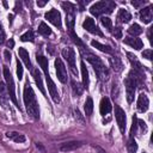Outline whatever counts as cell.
Here are the masks:
<instances>
[{
	"label": "cell",
	"mask_w": 153,
	"mask_h": 153,
	"mask_svg": "<svg viewBox=\"0 0 153 153\" xmlns=\"http://www.w3.org/2000/svg\"><path fill=\"white\" fill-rule=\"evenodd\" d=\"M136 106H137V110L140 112H146L149 108V99L148 97L145 94V93H141L137 98V103H136Z\"/></svg>",
	"instance_id": "13"
},
{
	"label": "cell",
	"mask_w": 153,
	"mask_h": 153,
	"mask_svg": "<svg viewBox=\"0 0 153 153\" xmlns=\"http://www.w3.org/2000/svg\"><path fill=\"white\" fill-rule=\"evenodd\" d=\"M62 54V57H65V60L67 61L72 73L74 75H78V69H76V66H75V51L73 48H69V47H66L62 49L61 51Z\"/></svg>",
	"instance_id": "6"
},
{
	"label": "cell",
	"mask_w": 153,
	"mask_h": 153,
	"mask_svg": "<svg viewBox=\"0 0 153 153\" xmlns=\"http://www.w3.org/2000/svg\"><path fill=\"white\" fill-rule=\"evenodd\" d=\"M82 27H84L86 31H88V32H91V33H93V35H97V36H100V37L104 36V33H103V32L100 31V29L96 25L94 20H93L91 17H86V18H85V20L82 22Z\"/></svg>",
	"instance_id": "11"
},
{
	"label": "cell",
	"mask_w": 153,
	"mask_h": 153,
	"mask_svg": "<svg viewBox=\"0 0 153 153\" xmlns=\"http://www.w3.org/2000/svg\"><path fill=\"white\" fill-rule=\"evenodd\" d=\"M137 131H140L141 134H143L145 135V133L147 131V126H146V123L142 121V120H139L137 118V127H136V133Z\"/></svg>",
	"instance_id": "35"
},
{
	"label": "cell",
	"mask_w": 153,
	"mask_h": 153,
	"mask_svg": "<svg viewBox=\"0 0 153 153\" xmlns=\"http://www.w3.org/2000/svg\"><path fill=\"white\" fill-rule=\"evenodd\" d=\"M45 80H47V86H48V91H49V94H50V97H51L53 102H54V103H56V104H57V103H60V94H59L57 87H56L55 82L53 81L51 76H50V75L45 76Z\"/></svg>",
	"instance_id": "12"
},
{
	"label": "cell",
	"mask_w": 153,
	"mask_h": 153,
	"mask_svg": "<svg viewBox=\"0 0 153 153\" xmlns=\"http://www.w3.org/2000/svg\"><path fill=\"white\" fill-rule=\"evenodd\" d=\"M32 76L35 79V82L37 85V87L39 88V91L45 94V90H44V86H43V81H42V75H41V72L38 69H32Z\"/></svg>",
	"instance_id": "25"
},
{
	"label": "cell",
	"mask_w": 153,
	"mask_h": 153,
	"mask_svg": "<svg viewBox=\"0 0 153 153\" xmlns=\"http://www.w3.org/2000/svg\"><path fill=\"white\" fill-rule=\"evenodd\" d=\"M79 51H80V55L84 59H86L87 62L91 63V66L93 67L94 73L97 74L98 79L102 80V81H106L110 76V72H109L108 67L104 65V62L102 61V59L98 55H96L94 53H92L91 50H88L85 45L79 47Z\"/></svg>",
	"instance_id": "1"
},
{
	"label": "cell",
	"mask_w": 153,
	"mask_h": 153,
	"mask_svg": "<svg viewBox=\"0 0 153 153\" xmlns=\"http://www.w3.org/2000/svg\"><path fill=\"white\" fill-rule=\"evenodd\" d=\"M136 82L135 80L128 74V76L124 79V87H126V97H127V102L129 104L133 103L134 100V96H135V91H136Z\"/></svg>",
	"instance_id": "7"
},
{
	"label": "cell",
	"mask_w": 153,
	"mask_h": 153,
	"mask_svg": "<svg viewBox=\"0 0 153 153\" xmlns=\"http://www.w3.org/2000/svg\"><path fill=\"white\" fill-rule=\"evenodd\" d=\"M136 127H137V117H136V115H134L133 116L131 127H130V131H129V139H128V143H127L128 153H136L137 152V143L135 141Z\"/></svg>",
	"instance_id": "5"
},
{
	"label": "cell",
	"mask_w": 153,
	"mask_h": 153,
	"mask_svg": "<svg viewBox=\"0 0 153 153\" xmlns=\"http://www.w3.org/2000/svg\"><path fill=\"white\" fill-rule=\"evenodd\" d=\"M127 57H128L130 65L133 66V69H134V71L140 72V73H143V67H142V65L140 63V61L137 60V57H136L133 53H127Z\"/></svg>",
	"instance_id": "18"
},
{
	"label": "cell",
	"mask_w": 153,
	"mask_h": 153,
	"mask_svg": "<svg viewBox=\"0 0 153 153\" xmlns=\"http://www.w3.org/2000/svg\"><path fill=\"white\" fill-rule=\"evenodd\" d=\"M72 90H73V92H74V94L75 96H81L82 94V92H84V86L80 84V82H78V81H75V80H72Z\"/></svg>",
	"instance_id": "32"
},
{
	"label": "cell",
	"mask_w": 153,
	"mask_h": 153,
	"mask_svg": "<svg viewBox=\"0 0 153 153\" xmlns=\"http://www.w3.org/2000/svg\"><path fill=\"white\" fill-rule=\"evenodd\" d=\"M111 109H112V105L110 103V99L108 97H103L100 99V104H99V112H100V115L105 116V115L110 114Z\"/></svg>",
	"instance_id": "15"
},
{
	"label": "cell",
	"mask_w": 153,
	"mask_h": 153,
	"mask_svg": "<svg viewBox=\"0 0 153 153\" xmlns=\"http://www.w3.org/2000/svg\"><path fill=\"white\" fill-rule=\"evenodd\" d=\"M96 148H97V151H98V153H106V152H105V151H104L103 148H100V147H96Z\"/></svg>",
	"instance_id": "46"
},
{
	"label": "cell",
	"mask_w": 153,
	"mask_h": 153,
	"mask_svg": "<svg viewBox=\"0 0 153 153\" xmlns=\"http://www.w3.org/2000/svg\"><path fill=\"white\" fill-rule=\"evenodd\" d=\"M23 74H24V72H23V66H22L19 59H17V76H18L19 80L23 79Z\"/></svg>",
	"instance_id": "37"
},
{
	"label": "cell",
	"mask_w": 153,
	"mask_h": 153,
	"mask_svg": "<svg viewBox=\"0 0 153 153\" xmlns=\"http://www.w3.org/2000/svg\"><path fill=\"white\" fill-rule=\"evenodd\" d=\"M4 78L6 80V87H7V92H8V97L11 98V100L13 102V104L19 108L18 102H17V97H16V85H14V80L13 76L11 74V71L8 69V67H4Z\"/></svg>",
	"instance_id": "4"
},
{
	"label": "cell",
	"mask_w": 153,
	"mask_h": 153,
	"mask_svg": "<svg viewBox=\"0 0 153 153\" xmlns=\"http://www.w3.org/2000/svg\"><path fill=\"white\" fill-rule=\"evenodd\" d=\"M100 23L103 26H105V29H108L109 31H111L112 29V23H111V19L109 17H102L100 18Z\"/></svg>",
	"instance_id": "34"
},
{
	"label": "cell",
	"mask_w": 153,
	"mask_h": 153,
	"mask_svg": "<svg viewBox=\"0 0 153 153\" xmlns=\"http://www.w3.org/2000/svg\"><path fill=\"white\" fill-rule=\"evenodd\" d=\"M75 12L72 11V12H66V25H67V29L69 31H73L74 29V23H75Z\"/></svg>",
	"instance_id": "28"
},
{
	"label": "cell",
	"mask_w": 153,
	"mask_h": 153,
	"mask_svg": "<svg viewBox=\"0 0 153 153\" xmlns=\"http://www.w3.org/2000/svg\"><path fill=\"white\" fill-rule=\"evenodd\" d=\"M8 99H10V97H8L7 87H6V85L2 81H0V105L2 108H7Z\"/></svg>",
	"instance_id": "16"
},
{
	"label": "cell",
	"mask_w": 153,
	"mask_h": 153,
	"mask_svg": "<svg viewBox=\"0 0 153 153\" xmlns=\"http://www.w3.org/2000/svg\"><path fill=\"white\" fill-rule=\"evenodd\" d=\"M118 23H129L131 19V14L126 10V8H120L117 12V17H116Z\"/></svg>",
	"instance_id": "21"
},
{
	"label": "cell",
	"mask_w": 153,
	"mask_h": 153,
	"mask_svg": "<svg viewBox=\"0 0 153 153\" xmlns=\"http://www.w3.org/2000/svg\"><path fill=\"white\" fill-rule=\"evenodd\" d=\"M55 69H56V75H57V79L62 82V84H66L68 81V76H67V69L62 62V60L60 57L55 59Z\"/></svg>",
	"instance_id": "9"
},
{
	"label": "cell",
	"mask_w": 153,
	"mask_h": 153,
	"mask_svg": "<svg viewBox=\"0 0 153 153\" xmlns=\"http://www.w3.org/2000/svg\"><path fill=\"white\" fill-rule=\"evenodd\" d=\"M152 29L153 27H149L148 29V32H147V37H148V41H149L151 44H152Z\"/></svg>",
	"instance_id": "42"
},
{
	"label": "cell",
	"mask_w": 153,
	"mask_h": 153,
	"mask_svg": "<svg viewBox=\"0 0 153 153\" xmlns=\"http://www.w3.org/2000/svg\"><path fill=\"white\" fill-rule=\"evenodd\" d=\"M82 143L80 141H68V142H63L60 146V151L62 152H69V151H74L76 148H79Z\"/></svg>",
	"instance_id": "20"
},
{
	"label": "cell",
	"mask_w": 153,
	"mask_h": 153,
	"mask_svg": "<svg viewBox=\"0 0 153 153\" xmlns=\"http://www.w3.org/2000/svg\"><path fill=\"white\" fill-rule=\"evenodd\" d=\"M45 4H47V1H37V6H39V7H43Z\"/></svg>",
	"instance_id": "45"
},
{
	"label": "cell",
	"mask_w": 153,
	"mask_h": 153,
	"mask_svg": "<svg viewBox=\"0 0 153 153\" xmlns=\"http://www.w3.org/2000/svg\"><path fill=\"white\" fill-rule=\"evenodd\" d=\"M142 27L139 25V24H136V23H134V24H131L129 27H128V33L131 36V37H136V36H139V35H141L142 33Z\"/></svg>",
	"instance_id": "29"
},
{
	"label": "cell",
	"mask_w": 153,
	"mask_h": 153,
	"mask_svg": "<svg viewBox=\"0 0 153 153\" xmlns=\"http://www.w3.org/2000/svg\"><path fill=\"white\" fill-rule=\"evenodd\" d=\"M5 31H4V29H2V26H1V24H0V44H4V42H5Z\"/></svg>",
	"instance_id": "40"
},
{
	"label": "cell",
	"mask_w": 153,
	"mask_h": 153,
	"mask_svg": "<svg viewBox=\"0 0 153 153\" xmlns=\"http://www.w3.org/2000/svg\"><path fill=\"white\" fill-rule=\"evenodd\" d=\"M109 62H110L111 68L114 69V72L121 73V72L123 71V63H122V61H121L120 57H117V56H111V57L109 59Z\"/></svg>",
	"instance_id": "22"
},
{
	"label": "cell",
	"mask_w": 153,
	"mask_h": 153,
	"mask_svg": "<svg viewBox=\"0 0 153 153\" xmlns=\"http://www.w3.org/2000/svg\"><path fill=\"white\" fill-rule=\"evenodd\" d=\"M4 56H5V60L8 62V61H11V53H10V50H5L4 51Z\"/></svg>",
	"instance_id": "41"
},
{
	"label": "cell",
	"mask_w": 153,
	"mask_h": 153,
	"mask_svg": "<svg viewBox=\"0 0 153 153\" xmlns=\"http://www.w3.org/2000/svg\"><path fill=\"white\" fill-rule=\"evenodd\" d=\"M44 18L50 22L53 25H55L57 29H61L62 27V22H61V14L55 8H51L50 11H48L45 14H44Z\"/></svg>",
	"instance_id": "10"
},
{
	"label": "cell",
	"mask_w": 153,
	"mask_h": 153,
	"mask_svg": "<svg viewBox=\"0 0 153 153\" xmlns=\"http://www.w3.org/2000/svg\"><path fill=\"white\" fill-rule=\"evenodd\" d=\"M111 33H112V36H115V38H117V39L122 38V29H121V27L111 29Z\"/></svg>",
	"instance_id": "38"
},
{
	"label": "cell",
	"mask_w": 153,
	"mask_h": 153,
	"mask_svg": "<svg viewBox=\"0 0 153 153\" xmlns=\"http://www.w3.org/2000/svg\"><path fill=\"white\" fill-rule=\"evenodd\" d=\"M23 99H24V105H25V109H26L27 115L32 120H39V106H38V102H37V98H36V94H35L32 87L30 86L29 80H26L25 81V85H24Z\"/></svg>",
	"instance_id": "2"
},
{
	"label": "cell",
	"mask_w": 153,
	"mask_h": 153,
	"mask_svg": "<svg viewBox=\"0 0 153 153\" xmlns=\"http://www.w3.org/2000/svg\"><path fill=\"white\" fill-rule=\"evenodd\" d=\"M115 6H116V4L114 1H99V2L93 4L90 7V12L92 16L99 17L100 14H104V13H106V14L111 13L115 10Z\"/></svg>",
	"instance_id": "3"
},
{
	"label": "cell",
	"mask_w": 153,
	"mask_h": 153,
	"mask_svg": "<svg viewBox=\"0 0 153 153\" xmlns=\"http://www.w3.org/2000/svg\"><path fill=\"white\" fill-rule=\"evenodd\" d=\"M141 55H142V57H145V59H147V60H152V49H146V50H143L142 53H141Z\"/></svg>",
	"instance_id": "39"
},
{
	"label": "cell",
	"mask_w": 153,
	"mask_h": 153,
	"mask_svg": "<svg viewBox=\"0 0 153 153\" xmlns=\"http://www.w3.org/2000/svg\"><path fill=\"white\" fill-rule=\"evenodd\" d=\"M142 4H145V1H133V2H131V5L135 6V7H139V6L142 5Z\"/></svg>",
	"instance_id": "43"
},
{
	"label": "cell",
	"mask_w": 153,
	"mask_h": 153,
	"mask_svg": "<svg viewBox=\"0 0 153 153\" xmlns=\"http://www.w3.org/2000/svg\"><path fill=\"white\" fill-rule=\"evenodd\" d=\"M115 118H116L117 126L120 128V131L122 134H124L126 127H127V115H126V111L117 104H115Z\"/></svg>",
	"instance_id": "8"
},
{
	"label": "cell",
	"mask_w": 153,
	"mask_h": 153,
	"mask_svg": "<svg viewBox=\"0 0 153 153\" xmlns=\"http://www.w3.org/2000/svg\"><path fill=\"white\" fill-rule=\"evenodd\" d=\"M69 33H71V38H72V41L78 45V47H82V45H85L82 42H81V39L78 37V35L74 32V31H69Z\"/></svg>",
	"instance_id": "36"
},
{
	"label": "cell",
	"mask_w": 153,
	"mask_h": 153,
	"mask_svg": "<svg viewBox=\"0 0 153 153\" xmlns=\"http://www.w3.org/2000/svg\"><path fill=\"white\" fill-rule=\"evenodd\" d=\"M139 17H140V20H141V22H143L145 24H149V23L152 22V18H153L151 6L141 8L140 12H139Z\"/></svg>",
	"instance_id": "14"
},
{
	"label": "cell",
	"mask_w": 153,
	"mask_h": 153,
	"mask_svg": "<svg viewBox=\"0 0 153 153\" xmlns=\"http://www.w3.org/2000/svg\"><path fill=\"white\" fill-rule=\"evenodd\" d=\"M38 33L44 36V37H48V36L51 35V29L44 22H41L39 25H38Z\"/></svg>",
	"instance_id": "30"
},
{
	"label": "cell",
	"mask_w": 153,
	"mask_h": 153,
	"mask_svg": "<svg viewBox=\"0 0 153 153\" xmlns=\"http://www.w3.org/2000/svg\"><path fill=\"white\" fill-rule=\"evenodd\" d=\"M84 110H85V115L87 117H90L92 115V111H93V100L91 97H87L86 100H85V104H84Z\"/></svg>",
	"instance_id": "31"
},
{
	"label": "cell",
	"mask_w": 153,
	"mask_h": 153,
	"mask_svg": "<svg viewBox=\"0 0 153 153\" xmlns=\"http://www.w3.org/2000/svg\"><path fill=\"white\" fill-rule=\"evenodd\" d=\"M124 43L127 45L136 49V50H141L143 48V42L137 37H126L124 38Z\"/></svg>",
	"instance_id": "17"
},
{
	"label": "cell",
	"mask_w": 153,
	"mask_h": 153,
	"mask_svg": "<svg viewBox=\"0 0 153 153\" xmlns=\"http://www.w3.org/2000/svg\"><path fill=\"white\" fill-rule=\"evenodd\" d=\"M20 41L22 42H33L35 41V35L32 30H27L25 33H23L20 36Z\"/></svg>",
	"instance_id": "33"
},
{
	"label": "cell",
	"mask_w": 153,
	"mask_h": 153,
	"mask_svg": "<svg viewBox=\"0 0 153 153\" xmlns=\"http://www.w3.org/2000/svg\"><path fill=\"white\" fill-rule=\"evenodd\" d=\"M91 45L93 47V48H96V49H98V50H100V51H103V53H106V54H112V51H114V49L110 47V45H106V44H102L100 42H98V41H91Z\"/></svg>",
	"instance_id": "26"
},
{
	"label": "cell",
	"mask_w": 153,
	"mask_h": 153,
	"mask_svg": "<svg viewBox=\"0 0 153 153\" xmlns=\"http://www.w3.org/2000/svg\"><path fill=\"white\" fill-rule=\"evenodd\" d=\"M80 68H81V79H82V86L84 88H88V85H90V78H88V71L86 68V65L84 61H81L80 63Z\"/></svg>",
	"instance_id": "24"
},
{
	"label": "cell",
	"mask_w": 153,
	"mask_h": 153,
	"mask_svg": "<svg viewBox=\"0 0 153 153\" xmlns=\"http://www.w3.org/2000/svg\"><path fill=\"white\" fill-rule=\"evenodd\" d=\"M7 47H8V48H10V49H11V48H13V47H14V41H13V39H12V38H11V39H10V41H8V42H7Z\"/></svg>",
	"instance_id": "44"
},
{
	"label": "cell",
	"mask_w": 153,
	"mask_h": 153,
	"mask_svg": "<svg viewBox=\"0 0 153 153\" xmlns=\"http://www.w3.org/2000/svg\"><path fill=\"white\" fill-rule=\"evenodd\" d=\"M36 60H37L39 67L42 68V71L44 72L45 76L50 75V74H49V63H48V59H47L45 56H43V55H38V54H37V55H36Z\"/></svg>",
	"instance_id": "23"
},
{
	"label": "cell",
	"mask_w": 153,
	"mask_h": 153,
	"mask_svg": "<svg viewBox=\"0 0 153 153\" xmlns=\"http://www.w3.org/2000/svg\"><path fill=\"white\" fill-rule=\"evenodd\" d=\"M18 55H19V57L23 60V62L25 63L26 68H27V69H32V65H31V61H30L29 51H27L25 48H19V49H18Z\"/></svg>",
	"instance_id": "19"
},
{
	"label": "cell",
	"mask_w": 153,
	"mask_h": 153,
	"mask_svg": "<svg viewBox=\"0 0 153 153\" xmlns=\"http://www.w3.org/2000/svg\"><path fill=\"white\" fill-rule=\"evenodd\" d=\"M6 136H7L8 139H11L12 141L17 142V143H22V142H24V141L26 140L25 136H24L23 134L18 133V131H7V133H6Z\"/></svg>",
	"instance_id": "27"
}]
</instances>
